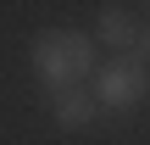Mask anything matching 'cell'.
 Segmentation results:
<instances>
[{"instance_id": "obj_1", "label": "cell", "mask_w": 150, "mask_h": 145, "mask_svg": "<svg viewBox=\"0 0 150 145\" xmlns=\"http://www.w3.org/2000/svg\"><path fill=\"white\" fill-rule=\"evenodd\" d=\"M95 73V39L78 34V28H45L33 39V78L61 95V89H78V78Z\"/></svg>"}, {"instance_id": "obj_2", "label": "cell", "mask_w": 150, "mask_h": 145, "mask_svg": "<svg viewBox=\"0 0 150 145\" xmlns=\"http://www.w3.org/2000/svg\"><path fill=\"white\" fill-rule=\"evenodd\" d=\"M150 95V67L139 61H106L100 73H95V101H100V112H128V106H139Z\"/></svg>"}, {"instance_id": "obj_3", "label": "cell", "mask_w": 150, "mask_h": 145, "mask_svg": "<svg viewBox=\"0 0 150 145\" xmlns=\"http://www.w3.org/2000/svg\"><path fill=\"white\" fill-rule=\"evenodd\" d=\"M139 28H145V22H134L128 6H106V11H100V45H106V50H122V56H128L134 39H139Z\"/></svg>"}, {"instance_id": "obj_4", "label": "cell", "mask_w": 150, "mask_h": 145, "mask_svg": "<svg viewBox=\"0 0 150 145\" xmlns=\"http://www.w3.org/2000/svg\"><path fill=\"white\" fill-rule=\"evenodd\" d=\"M50 101H56V123H61V129H89V123L100 117L95 89H61V95H50Z\"/></svg>"}, {"instance_id": "obj_5", "label": "cell", "mask_w": 150, "mask_h": 145, "mask_svg": "<svg viewBox=\"0 0 150 145\" xmlns=\"http://www.w3.org/2000/svg\"><path fill=\"white\" fill-rule=\"evenodd\" d=\"M128 61H139V67H150V22L139 28V39H134V50H128Z\"/></svg>"}]
</instances>
